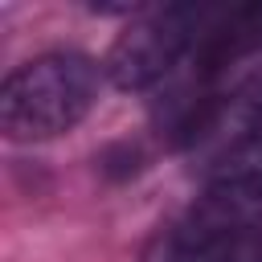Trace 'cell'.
Wrapping results in <instances>:
<instances>
[{
    "mask_svg": "<svg viewBox=\"0 0 262 262\" xmlns=\"http://www.w3.org/2000/svg\"><path fill=\"white\" fill-rule=\"evenodd\" d=\"M102 70L94 57L74 49H53L20 70H12L0 86V131L12 143H41L74 131L98 102Z\"/></svg>",
    "mask_w": 262,
    "mask_h": 262,
    "instance_id": "cell-1",
    "label": "cell"
},
{
    "mask_svg": "<svg viewBox=\"0 0 262 262\" xmlns=\"http://www.w3.org/2000/svg\"><path fill=\"white\" fill-rule=\"evenodd\" d=\"M209 8L201 4H168V8H151L139 20H131L111 53H106V74L119 90H147L156 82H164L196 45L201 29L209 25Z\"/></svg>",
    "mask_w": 262,
    "mask_h": 262,
    "instance_id": "cell-2",
    "label": "cell"
}]
</instances>
